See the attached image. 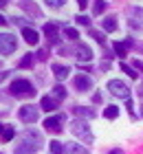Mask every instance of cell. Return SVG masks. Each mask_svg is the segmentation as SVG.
<instances>
[{
	"label": "cell",
	"instance_id": "8fae6325",
	"mask_svg": "<svg viewBox=\"0 0 143 154\" xmlns=\"http://www.w3.org/2000/svg\"><path fill=\"white\" fill-rule=\"evenodd\" d=\"M132 40H126V42H114V53L119 55V57H126L128 55V48H130Z\"/></svg>",
	"mask_w": 143,
	"mask_h": 154
},
{
	"label": "cell",
	"instance_id": "3957f363",
	"mask_svg": "<svg viewBox=\"0 0 143 154\" xmlns=\"http://www.w3.org/2000/svg\"><path fill=\"white\" fill-rule=\"evenodd\" d=\"M70 130H73V134L79 139L84 143H92V132H90V125L82 121V119H75L73 123H70Z\"/></svg>",
	"mask_w": 143,
	"mask_h": 154
},
{
	"label": "cell",
	"instance_id": "603a6c76",
	"mask_svg": "<svg viewBox=\"0 0 143 154\" xmlns=\"http://www.w3.org/2000/svg\"><path fill=\"white\" fill-rule=\"evenodd\" d=\"M13 134H16V130L7 125V128H5V132H2V141H11V139H13Z\"/></svg>",
	"mask_w": 143,
	"mask_h": 154
},
{
	"label": "cell",
	"instance_id": "9a60e30c",
	"mask_svg": "<svg viewBox=\"0 0 143 154\" xmlns=\"http://www.w3.org/2000/svg\"><path fill=\"white\" fill-rule=\"evenodd\" d=\"M44 35H46L48 40H55V38H57V24H55V22L44 24Z\"/></svg>",
	"mask_w": 143,
	"mask_h": 154
},
{
	"label": "cell",
	"instance_id": "8992f818",
	"mask_svg": "<svg viewBox=\"0 0 143 154\" xmlns=\"http://www.w3.org/2000/svg\"><path fill=\"white\" fill-rule=\"evenodd\" d=\"M18 115H20V119H22L24 123H35V121H38V117H40V112H38V108H35V106H22Z\"/></svg>",
	"mask_w": 143,
	"mask_h": 154
},
{
	"label": "cell",
	"instance_id": "f1b7e54d",
	"mask_svg": "<svg viewBox=\"0 0 143 154\" xmlns=\"http://www.w3.org/2000/svg\"><path fill=\"white\" fill-rule=\"evenodd\" d=\"M77 22H79V24H88L90 20H88V16H79V18H77Z\"/></svg>",
	"mask_w": 143,
	"mask_h": 154
},
{
	"label": "cell",
	"instance_id": "e575fe53",
	"mask_svg": "<svg viewBox=\"0 0 143 154\" xmlns=\"http://www.w3.org/2000/svg\"><path fill=\"white\" fill-rule=\"evenodd\" d=\"M5 77H7V73H0V82H2V79H5Z\"/></svg>",
	"mask_w": 143,
	"mask_h": 154
},
{
	"label": "cell",
	"instance_id": "d4e9b609",
	"mask_svg": "<svg viewBox=\"0 0 143 154\" xmlns=\"http://www.w3.org/2000/svg\"><path fill=\"white\" fill-rule=\"evenodd\" d=\"M64 33H66V38H70V40H77V38H79V33H77L75 29H70V26H66Z\"/></svg>",
	"mask_w": 143,
	"mask_h": 154
},
{
	"label": "cell",
	"instance_id": "ba28073f",
	"mask_svg": "<svg viewBox=\"0 0 143 154\" xmlns=\"http://www.w3.org/2000/svg\"><path fill=\"white\" fill-rule=\"evenodd\" d=\"M75 88L79 90V93L90 90V77H88V75H77V77H75Z\"/></svg>",
	"mask_w": 143,
	"mask_h": 154
},
{
	"label": "cell",
	"instance_id": "4316f807",
	"mask_svg": "<svg viewBox=\"0 0 143 154\" xmlns=\"http://www.w3.org/2000/svg\"><path fill=\"white\" fill-rule=\"evenodd\" d=\"M90 35L95 38V40L99 42V44H104V42H106V40H104V33H99V31H90Z\"/></svg>",
	"mask_w": 143,
	"mask_h": 154
},
{
	"label": "cell",
	"instance_id": "d6a6232c",
	"mask_svg": "<svg viewBox=\"0 0 143 154\" xmlns=\"http://www.w3.org/2000/svg\"><path fill=\"white\" fill-rule=\"evenodd\" d=\"M2 24H7V20H5L2 16H0V26H2Z\"/></svg>",
	"mask_w": 143,
	"mask_h": 154
},
{
	"label": "cell",
	"instance_id": "6da1fadb",
	"mask_svg": "<svg viewBox=\"0 0 143 154\" xmlns=\"http://www.w3.org/2000/svg\"><path fill=\"white\" fill-rule=\"evenodd\" d=\"M40 143H42L40 132L26 130L24 137H22V143L16 148V154H35V152H38V148H40Z\"/></svg>",
	"mask_w": 143,
	"mask_h": 154
},
{
	"label": "cell",
	"instance_id": "2e32d148",
	"mask_svg": "<svg viewBox=\"0 0 143 154\" xmlns=\"http://www.w3.org/2000/svg\"><path fill=\"white\" fill-rule=\"evenodd\" d=\"M20 7H22L24 11H29L31 16H35V18L40 16V9H38V7H35L33 2H29V0H22V2H20Z\"/></svg>",
	"mask_w": 143,
	"mask_h": 154
},
{
	"label": "cell",
	"instance_id": "4dcf8cb0",
	"mask_svg": "<svg viewBox=\"0 0 143 154\" xmlns=\"http://www.w3.org/2000/svg\"><path fill=\"white\" fill-rule=\"evenodd\" d=\"M108 154H123L121 150H112V152H108Z\"/></svg>",
	"mask_w": 143,
	"mask_h": 154
},
{
	"label": "cell",
	"instance_id": "5bb4252c",
	"mask_svg": "<svg viewBox=\"0 0 143 154\" xmlns=\"http://www.w3.org/2000/svg\"><path fill=\"white\" fill-rule=\"evenodd\" d=\"M73 112H75L77 117H86V119L95 117V110H90V108H86V106H77V108H73Z\"/></svg>",
	"mask_w": 143,
	"mask_h": 154
},
{
	"label": "cell",
	"instance_id": "cb8c5ba5",
	"mask_svg": "<svg viewBox=\"0 0 143 154\" xmlns=\"http://www.w3.org/2000/svg\"><path fill=\"white\" fill-rule=\"evenodd\" d=\"M121 68H123V73H126L128 77H132V79H137V71H134V68H130L128 64H121Z\"/></svg>",
	"mask_w": 143,
	"mask_h": 154
},
{
	"label": "cell",
	"instance_id": "1f68e13d",
	"mask_svg": "<svg viewBox=\"0 0 143 154\" xmlns=\"http://www.w3.org/2000/svg\"><path fill=\"white\" fill-rule=\"evenodd\" d=\"M2 7H7V0H0V9H2Z\"/></svg>",
	"mask_w": 143,
	"mask_h": 154
},
{
	"label": "cell",
	"instance_id": "7a4b0ae2",
	"mask_svg": "<svg viewBox=\"0 0 143 154\" xmlns=\"http://www.w3.org/2000/svg\"><path fill=\"white\" fill-rule=\"evenodd\" d=\"M9 90H11V95H16V97H33L35 95V88L29 79H13Z\"/></svg>",
	"mask_w": 143,
	"mask_h": 154
},
{
	"label": "cell",
	"instance_id": "52a82bcc",
	"mask_svg": "<svg viewBox=\"0 0 143 154\" xmlns=\"http://www.w3.org/2000/svg\"><path fill=\"white\" fill-rule=\"evenodd\" d=\"M62 123H64V115H55V117H51V119H46V121H44V130L60 132L62 130Z\"/></svg>",
	"mask_w": 143,
	"mask_h": 154
},
{
	"label": "cell",
	"instance_id": "44dd1931",
	"mask_svg": "<svg viewBox=\"0 0 143 154\" xmlns=\"http://www.w3.org/2000/svg\"><path fill=\"white\" fill-rule=\"evenodd\" d=\"M68 154H90V152L86 150V148H82L79 143H73V145L68 148Z\"/></svg>",
	"mask_w": 143,
	"mask_h": 154
},
{
	"label": "cell",
	"instance_id": "ffe728a7",
	"mask_svg": "<svg viewBox=\"0 0 143 154\" xmlns=\"http://www.w3.org/2000/svg\"><path fill=\"white\" fill-rule=\"evenodd\" d=\"M104 29H106V31H114V29H117V18H114V16L106 18V20H104Z\"/></svg>",
	"mask_w": 143,
	"mask_h": 154
},
{
	"label": "cell",
	"instance_id": "7402d4cb",
	"mask_svg": "<svg viewBox=\"0 0 143 154\" xmlns=\"http://www.w3.org/2000/svg\"><path fill=\"white\" fill-rule=\"evenodd\" d=\"M53 97H55V99H64V97H66V88L57 84V86L53 88Z\"/></svg>",
	"mask_w": 143,
	"mask_h": 154
},
{
	"label": "cell",
	"instance_id": "836d02e7",
	"mask_svg": "<svg viewBox=\"0 0 143 154\" xmlns=\"http://www.w3.org/2000/svg\"><path fill=\"white\" fill-rule=\"evenodd\" d=\"M2 132H5V125H2V123H0V137H2Z\"/></svg>",
	"mask_w": 143,
	"mask_h": 154
},
{
	"label": "cell",
	"instance_id": "d590c367",
	"mask_svg": "<svg viewBox=\"0 0 143 154\" xmlns=\"http://www.w3.org/2000/svg\"><path fill=\"white\" fill-rule=\"evenodd\" d=\"M141 117H143V106H141Z\"/></svg>",
	"mask_w": 143,
	"mask_h": 154
},
{
	"label": "cell",
	"instance_id": "83f0119b",
	"mask_svg": "<svg viewBox=\"0 0 143 154\" xmlns=\"http://www.w3.org/2000/svg\"><path fill=\"white\" fill-rule=\"evenodd\" d=\"M31 62H33V57H31V55L22 57V62H20V68H26V66H31Z\"/></svg>",
	"mask_w": 143,
	"mask_h": 154
},
{
	"label": "cell",
	"instance_id": "7c38bea8",
	"mask_svg": "<svg viewBox=\"0 0 143 154\" xmlns=\"http://www.w3.org/2000/svg\"><path fill=\"white\" fill-rule=\"evenodd\" d=\"M70 73V68L66 64H53V75L57 77V79H66Z\"/></svg>",
	"mask_w": 143,
	"mask_h": 154
},
{
	"label": "cell",
	"instance_id": "484cf974",
	"mask_svg": "<svg viewBox=\"0 0 143 154\" xmlns=\"http://www.w3.org/2000/svg\"><path fill=\"white\" fill-rule=\"evenodd\" d=\"M44 2L51 7V9H57V7H62V5H64V0H44Z\"/></svg>",
	"mask_w": 143,
	"mask_h": 154
},
{
	"label": "cell",
	"instance_id": "277c9868",
	"mask_svg": "<svg viewBox=\"0 0 143 154\" xmlns=\"http://www.w3.org/2000/svg\"><path fill=\"white\" fill-rule=\"evenodd\" d=\"M108 90L114 97H119V99H126V101L130 99V88H128L121 79H110L108 82Z\"/></svg>",
	"mask_w": 143,
	"mask_h": 154
},
{
	"label": "cell",
	"instance_id": "f546056e",
	"mask_svg": "<svg viewBox=\"0 0 143 154\" xmlns=\"http://www.w3.org/2000/svg\"><path fill=\"white\" fill-rule=\"evenodd\" d=\"M77 5H79V9H84V7L88 5V0H77Z\"/></svg>",
	"mask_w": 143,
	"mask_h": 154
},
{
	"label": "cell",
	"instance_id": "ac0fdd59",
	"mask_svg": "<svg viewBox=\"0 0 143 154\" xmlns=\"http://www.w3.org/2000/svg\"><path fill=\"white\" fill-rule=\"evenodd\" d=\"M66 152V145L60 141H51V154H64Z\"/></svg>",
	"mask_w": 143,
	"mask_h": 154
},
{
	"label": "cell",
	"instance_id": "8d00e7d4",
	"mask_svg": "<svg viewBox=\"0 0 143 154\" xmlns=\"http://www.w3.org/2000/svg\"><path fill=\"white\" fill-rule=\"evenodd\" d=\"M0 154H2V152H0Z\"/></svg>",
	"mask_w": 143,
	"mask_h": 154
},
{
	"label": "cell",
	"instance_id": "5b68a950",
	"mask_svg": "<svg viewBox=\"0 0 143 154\" xmlns=\"http://www.w3.org/2000/svg\"><path fill=\"white\" fill-rule=\"evenodd\" d=\"M18 48V40L11 35V33H0V53L9 55Z\"/></svg>",
	"mask_w": 143,
	"mask_h": 154
},
{
	"label": "cell",
	"instance_id": "4fadbf2b",
	"mask_svg": "<svg viewBox=\"0 0 143 154\" xmlns=\"http://www.w3.org/2000/svg\"><path fill=\"white\" fill-rule=\"evenodd\" d=\"M40 106L44 108L46 112H51V110H55V108H57V99H55V97H42Z\"/></svg>",
	"mask_w": 143,
	"mask_h": 154
},
{
	"label": "cell",
	"instance_id": "9c48e42d",
	"mask_svg": "<svg viewBox=\"0 0 143 154\" xmlns=\"http://www.w3.org/2000/svg\"><path fill=\"white\" fill-rule=\"evenodd\" d=\"M22 38L26 40V44H31V46H35V44H38V40H40L38 31H33L31 26H24V29H22Z\"/></svg>",
	"mask_w": 143,
	"mask_h": 154
},
{
	"label": "cell",
	"instance_id": "30bf717a",
	"mask_svg": "<svg viewBox=\"0 0 143 154\" xmlns=\"http://www.w3.org/2000/svg\"><path fill=\"white\" fill-rule=\"evenodd\" d=\"M77 60H79V62H90L92 60V51L86 44H79V46H77Z\"/></svg>",
	"mask_w": 143,
	"mask_h": 154
},
{
	"label": "cell",
	"instance_id": "d6986e66",
	"mask_svg": "<svg viewBox=\"0 0 143 154\" xmlns=\"http://www.w3.org/2000/svg\"><path fill=\"white\" fill-rule=\"evenodd\" d=\"M104 117L106 119H117L119 117V108L117 106H108V108L104 110Z\"/></svg>",
	"mask_w": 143,
	"mask_h": 154
},
{
	"label": "cell",
	"instance_id": "e0dca14e",
	"mask_svg": "<svg viewBox=\"0 0 143 154\" xmlns=\"http://www.w3.org/2000/svg\"><path fill=\"white\" fill-rule=\"evenodd\" d=\"M106 7H108V2H106V0H95V5H92V11H95V16L104 13V11H106Z\"/></svg>",
	"mask_w": 143,
	"mask_h": 154
}]
</instances>
